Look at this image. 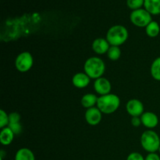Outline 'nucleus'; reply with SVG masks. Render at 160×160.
I'll return each instance as SVG.
<instances>
[{
    "label": "nucleus",
    "mask_w": 160,
    "mask_h": 160,
    "mask_svg": "<svg viewBox=\"0 0 160 160\" xmlns=\"http://www.w3.org/2000/svg\"><path fill=\"white\" fill-rule=\"evenodd\" d=\"M84 73L91 79H98L102 77L106 70V64L99 57L93 56L85 61L84 65Z\"/></svg>",
    "instance_id": "nucleus-1"
},
{
    "label": "nucleus",
    "mask_w": 160,
    "mask_h": 160,
    "mask_svg": "<svg viewBox=\"0 0 160 160\" xmlns=\"http://www.w3.org/2000/svg\"><path fill=\"white\" fill-rule=\"evenodd\" d=\"M120 99L118 95L115 94H108L98 97L97 102V107L102 113L112 114L119 109Z\"/></svg>",
    "instance_id": "nucleus-2"
},
{
    "label": "nucleus",
    "mask_w": 160,
    "mask_h": 160,
    "mask_svg": "<svg viewBox=\"0 0 160 160\" xmlns=\"http://www.w3.org/2000/svg\"><path fill=\"white\" fill-rule=\"evenodd\" d=\"M128 36V31L124 26L114 25L108 30L106 33V40L110 45L120 47L126 42Z\"/></svg>",
    "instance_id": "nucleus-3"
},
{
    "label": "nucleus",
    "mask_w": 160,
    "mask_h": 160,
    "mask_svg": "<svg viewBox=\"0 0 160 160\" xmlns=\"http://www.w3.org/2000/svg\"><path fill=\"white\" fill-rule=\"evenodd\" d=\"M141 145L142 148L149 153L156 152L160 147V138L154 131H146L141 136Z\"/></svg>",
    "instance_id": "nucleus-4"
},
{
    "label": "nucleus",
    "mask_w": 160,
    "mask_h": 160,
    "mask_svg": "<svg viewBox=\"0 0 160 160\" xmlns=\"http://www.w3.org/2000/svg\"><path fill=\"white\" fill-rule=\"evenodd\" d=\"M131 23L138 28H146L152 20V14H150L145 9H138L133 10L130 15Z\"/></svg>",
    "instance_id": "nucleus-5"
},
{
    "label": "nucleus",
    "mask_w": 160,
    "mask_h": 160,
    "mask_svg": "<svg viewBox=\"0 0 160 160\" xmlns=\"http://www.w3.org/2000/svg\"><path fill=\"white\" fill-rule=\"evenodd\" d=\"M34 63L33 56L29 52H23L17 56L15 60V67L18 71L24 73L31 69Z\"/></svg>",
    "instance_id": "nucleus-6"
},
{
    "label": "nucleus",
    "mask_w": 160,
    "mask_h": 160,
    "mask_svg": "<svg viewBox=\"0 0 160 160\" xmlns=\"http://www.w3.org/2000/svg\"><path fill=\"white\" fill-rule=\"evenodd\" d=\"M127 112L131 117H140L144 113V105L140 100L133 98L129 100L126 106Z\"/></svg>",
    "instance_id": "nucleus-7"
},
{
    "label": "nucleus",
    "mask_w": 160,
    "mask_h": 160,
    "mask_svg": "<svg viewBox=\"0 0 160 160\" xmlns=\"http://www.w3.org/2000/svg\"><path fill=\"white\" fill-rule=\"evenodd\" d=\"M102 112L98 107H92L88 109L84 114L86 122L91 126H96L101 122Z\"/></svg>",
    "instance_id": "nucleus-8"
},
{
    "label": "nucleus",
    "mask_w": 160,
    "mask_h": 160,
    "mask_svg": "<svg viewBox=\"0 0 160 160\" xmlns=\"http://www.w3.org/2000/svg\"><path fill=\"white\" fill-rule=\"evenodd\" d=\"M94 89L98 95H100V96H102V95H106L110 93L112 85L109 80L102 77L95 81Z\"/></svg>",
    "instance_id": "nucleus-9"
},
{
    "label": "nucleus",
    "mask_w": 160,
    "mask_h": 160,
    "mask_svg": "<svg viewBox=\"0 0 160 160\" xmlns=\"http://www.w3.org/2000/svg\"><path fill=\"white\" fill-rule=\"evenodd\" d=\"M110 46L111 45H109L106 38H98L95 39L92 45V50L98 55H103L107 53Z\"/></svg>",
    "instance_id": "nucleus-10"
},
{
    "label": "nucleus",
    "mask_w": 160,
    "mask_h": 160,
    "mask_svg": "<svg viewBox=\"0 0 160 160\" xmlns=\"http://www.w3.org/2000/svg\"><path fill=\"white\" fill-rule=\"evenodd\" d=\"M142 124L147 128L152 129L157 127L159 123V118L157 115L152 112H145L141 116Z\"/></svg>",
    "instance_id": "nucleus-11"
},
{
    "label": "nucleus",
    "mask_w": 160,
    "mask_h": 160,
    "mask_svg": "<svg viewBox=\"0 0 160 160\" xmlns=\"http://www.w3.org/2000/svg\"><path fill=\"white\" fill-rule=\"evenodd\" d=\"M8 127L15 134H20L22 132V125L20 123V116L17 112H13L9 114Z\"/></svg>",
    "instance_id": "nucleus-12"
},
{
    "label": "nucleus",
    "mask_w": 160,
    "mask_h": 160,
    "mask_svg": "<svg viewBox=\"0 0 160 160\" xmlns=\"http://www.w3.org/2000/svg\"><path fill=\"white\" fill-rule=\"evenodd\" d=\"M91 78L85 73H78L73 75L72 83L78 88H84L90 84Z\"/></svg>",
    "instance_id": "nucleus-13"
},
{
    "label": "nucleus",
    "mask_w": 160,
    "mask_h": 160,
    "mask_svg": "<svg viewBox=\"0 0 160 160\" xmlns=\"http://www.w3.org/2000/svg\"><path fill=\"white\" fill-rule=\"evenodd\" d=\"M14 134L9 127L2 128L0 132V142L2 145H9L14 138Z\"/></svg>",
    "instance_id": "nucleus-14"
},
{
    "label": "nucleus",
    "mask_w": 160,
    "mask_h": 160,
    "mask_svg": "<svg viewBox=\"0 0 160 160\" xmlns=\"http://www.w3.org/2000/svg\"><path fill=\"white\" fill-rule=\"evenodd\" d=\"M145 9L152 15L160 14V0H145Z\"/></svg>",
    "instance_id": "nucleus-15"
},
{
    "label": "nucleus",
    "mask_w": 160,
    "mask_h": 160,
    "mask_svg": "<svg viewBox=\"0 0 160 160\" xmlns=\"http://www.w3.org/2000/svg\"><path fill=\"white\" fill-rule=\"evenodd\" d=\"M98 98V97L95 95H94V94H86V95H84V96L81 98V105L83 106V107L86 108L87 109L92 107H95V105H97Z\"/></svg>",
    "instance_id": "nucleus-16"
},
{
    "label": "nucleus",
    "mask_w": 160,
    "mask_h": 160,
    "mask_svg": "<svg viewBox=\"0 0 160 160\" xmlns=\"http://www.w3.org/2000/svg\"><path fill=\"white\" fill-rule=\"evenodd\" d=\"M15 160H35V156L31 149L22 148L16 152Z\"/></svg>",
    "instance_id": "nucleus-17"
},
{
    "label": "nucleus",
    "mask_w": 160,
    "mask_h": 160,
    "mask_svg": "<svg viewBox=\"0 0 160 160\" xmlns=\"http://www.w3.org/2000/svg\"><path fill=\"white\" fill-rule=\"evenodd\" d=\"M145 31L148 37L150 38H156L159 35L160 32V27L159 24L156 21H152L148 26L145 28Z\"/></svg>",
    "instance_id": "nucleus-18"
},
{
    "label": "nucleus",
    "mask_w": 160,
    "mask_h": 160,
    "mask_svg": "<svg viewBox=\"0 0 160 160\" xmlns=\"http://www.w3.org/2000/svg\"><path fill=\"white\" fill-rule=\"evenodd\" d=\"M150 73L155 80L160 81V57L156 58L152 62L150 68Z\"/></svg>",
    "instance_id": "nucleus-19"
},
{
    "label": "nucleus",
    "mask_w": 160,
    "mask_h": 160,
    "mask_svg": "<svg viewBox=\"0 0 160 160\" xmlns=\"http://www.w3.org/2000/svg\"><path fill=\"white\" fill-rule=\"evenodd\" d=\"M120 56H121V51L120 47L111 45L107 52L108 58L112 61H117L120 59Z\"/></svg>",
    "instance_id": "nucleus-20"
},
{
    "label": "nucleus",
    "mask_w": 160,
    "mask_h": 160,
    "mask_svg": "<svg viewBox=\"0 0 160 160\" xmlns=\"http://www.w3.org/2000/svg\"><path fill=\"white\" fill-rule=\"evenodd\" d=\"M144 3H145V0H128L127 1L128 6L132 10L142 9V6H144Z\"/></svg>",
    "instance_id": "nucleus-21"
},
{
    "label": "nucleus",
    "mask_w": 160,
    "mask_h": 160,
    "mask_svg": "<svg viewBox=\"0 0 160 160\" xmlns=\"http://www.w3.org/2000/svg\"><path fill=\"white\" fill-rule=\"evenodd\" d=\"M9 124V115L3 109H0V128H2L8 127Z\"/></svg>",
    "instance_id": "nucleus-22"
},
{
    "label": "nucleus",
    "mask_w": 160,
    "mask_h": 160,
    "mask_svg": "<svg viewBox=\"0 0 160 160\" xmlns=\"http://www.w3.org/2000/svg\"><path fill=\"white\" fill-rule=\"evenodd\" d=\"M127 160H145V158L139 152H131L128 155Z\"/></svg>",
    "instance_id": "nucleus-23"
},
{
    "label": "nucleus",
    "mask_w": 160,
    "mask_h": 160,
    "mask_svg": "<svg viewBox=\"0 0 160 160\" xmlns=\"http://www.w3.org/2000/svg\"><path fill=\"white\" fill-rule=\"evenodd\" d=\"M131 124L133 125L134 127L135 128H138V127L141 126V124H142V119L141 117H134L131 118Z\"/></svg>",
    "instance_id": "nucleus-24"
},
{
    "label": "nucleus",
    "mask_w": 160,
    "mask_h": 160,
    "mask_svg": "<svg viewBox=\"0 0 160 160\" xmlns=\"http://www.w3.org/2000/svg\"><path fill=\"white\" fill-rule=\"evenodd\" d=\"M145 160H160V157L156 152L148 153L146 157L145 158Z\"/></svg>",
    "instance_id": "nucleus-25"
},
{
    "label": "nucleus",
    "mask_w": 160,
    "mask_h": 160,
    "mask_svg": "<svg viewBox=\"0 0 160 160\" xmlns=\"http://www.w3.org/2000/svg\"><path fill=\"white\" fill-rule=\"evenodd\" d=\"M159 153H160V147H159Z\"/></svg>",
    "instance_id": "nucleus-26"
}]
</instances>
